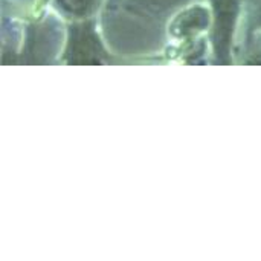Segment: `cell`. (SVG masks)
<instances>
[{"mask_svg": "<svg viewBox=\"0 0 261 261\" xmlns=\"http://www.w3.org/2000/svg\"><path fill=\"white\" fill-rule=\"evenodd\" d=\"M260 20H261V15H260Z\"/></svg>", "mask_w": 261, "mask_h": 261, "instance_id": "cell-4", "label": "cell"}, {"mask_svg": "<svg viewBox=\"0 0 261 261\" xmlns=\"http://www.w3.org/2000/svg\"><path fill=\"white\" fill-rule=\"evenodd\" d=\"M98 3L99 0H54L55 8L72 20H84L90 17L96 11Z\"/></svg>", "mask_w": 261, "mask_h": 261, "instance_id": "cell-3", "label": "cell"}, {"mask_svg": "<svg viewBox=\"0 0 261 261\" xmlns=\"http://www.w3.org/2000/svg\"><path fill=\"white\" fill-rule=\"evenodd\" d=\"M240 0H213L214 46L217 55H226L239 17Z\"/></svg>", "mask_w": 261, "mask_h": 261, "instance_id": "cell-1", "label": "cell"}, {"mask_svg": "<svg viewBox=\"0 0 261 261\" xmlns=\"http://www.w3.org/2000/svg\"><path fill=\"white\" fill-rule=\"evenodd\" d=\"M210 11L202 6H194L187 11H184L180 15L176 17L171 31L177 38L196 35L199 31H203V28L210 21Z\"/></svg>", "mask_w": 261, "mask_h": 261, "instance_id": "cell-2", "label": "cell"}]
</instances>
